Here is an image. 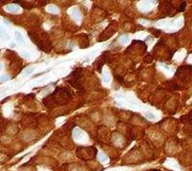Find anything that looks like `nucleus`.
Masks as SVG:
<instances>
[{"label":"nucleus","instance_id":"4","mask_svg":"<svg viewBox=\"0 0 192 171\" xmlns=\"http://www.w3.org/2000/svg\"><path fill=\"white\" fill-rule=\"evenodd\" d=\"M34 70H35V68H34V67H29V68H27V69L25 70V71H24V73H23V76H24V77H26V76L30 75V74H31V73L34 71Z\"/></svg>","mask_w":192,"mask_h":171},{"label":"nucleus","instance_id":"10","mask_svg":"<svg viewBox=\"0 0 192 171\" xmlns=\"http://www.w3.org/2000/svg\"><path fill=\"white\" fill-rule=\"evenodd\" d=\"M9 80V77H7V76H5V75H2L1 76V81L2 82H6V81H8Z\"/></svg>","mask_w":192,"mask_h":171},{"label":"nucleus","instance_id":"12","mask_svg":"<svg viewBox=\"0 0 192 171\" xmlns=\"http://www.w3.org/2000/svg\"><path fill=\"white\" fill-rule=\"evenodd\" d=\"M171 87L174 88V89H177V88H179V87H180V86H179V85H177V84H172V85H171Z\"/></svg>","mask_w":192,"mask_h":171},{"label":"nucleus","instance_id":"13","mask_svg":"<svg viewBox=\"0 0 192 171\" xmlns=\"http://www.w3.org/2000/svg\"><path fill=\"white\" fill-rule=\"evenodd\" d=\"M104 81H105V82H109V81L108 74H105V75H104Z\"/></svg>","mask_w":192,"mask_h":171},{"label":"nucleus","instance_id":"7","mask_svg":"<svg viewBox=\"0 0 192 171\" xmlns=\"http://www.w3.org/2000/svg\"><path fill=\"white\" fill-rule=\"evenodd\" d=\"M185 6H186V2H183V3H181V6H180V8H179V12H183V11H184Z\"/></svg>","mask_w":192,"mask_h":171},{"label":"nucleus","instance_id":"2","mask_svg":"<svg viewBox=\"0 0 192 171\" xmlns=\"http://www.w3.org/2000/svg\"><path fill=\"white\" fill-rule=\"evenodd\" d=\"M6 9H7V11L11 12V13H16L18 11V7L15 5H9L6 7Z\"/></svg>","mask_w":192,"mask_h":171},{"label":"nucleus","instance_id":"9","mask_svg":"<svg viewBox=\"0 0 192 171\" xmlns=\"http://www.w3.org/2000/svg\"><path fill=\"white\" fill-rule=\"evenodd\" d=\"M146 117H148V118H150V119H153V118H155V115H154L153 114L147 113V114H146Z\"/></svg>","mask_w":192,"mask_h":171},{"label":"nucleus","instance_id":"6","mask_svg":"<svg viewBox=\"0 0 192 171\" xmlns=\"http://www.w3.org/2000/svg\"><path fill=\"white\" fill-rule=\"evenodd\" d=\"M99 160H100V162H103V163H104V162H106V160H108V158H107L103 153H100V154H99Z\"/></svg>","mask_w":192,"mask_h":171},{"label":"nucleus","instance_id":"8","mask_svg":"<svg viewBox=\"0 0 192 171\" xmlns=\"http://www.w3.org/2000/svg\"><path fill=\"white\" fill-rule=\"evenodd\" d=\"M121 41H122V42H124V43H126V42H129V37H128L127 35H125V36H123L122 38H121Z\"/></svg>","mask_w":192,"mask_h":171},{"label":"nucleus","instance_id":"3","mask_svg":"<svg viewBox=\"0 0 192 171\" xmlns=\"http://www.w3.org/2000/svg\"><path fill=\"white\" fill-rule=\"evenodd\" d=\"M15 38L17 39V41L19 42H24V39H23V37H22V35L21 34H20L18 31H15Z\"/></svg>","mask_w":192,"mask_h":171},{"label":"nucleus","instance_id":"5","mask_svg":"<svg viewBox=\"0 0 192 171\" xmlns=\"http://www.w3.org/2000/svg\"><path fill=\"white\" fill-rule=\"evenodd\" d=\"M74 136H75V137L76 138H80V137H83V135H82V132L79 130V129H77L76 131H75V134H74Z\"/></svg>","mask_w":192,"mask_h":171},{"label":"nucleus","instance_id":"11","mask_svg":"<svg viewBox=\"0 0 192 171\" xmlns=\"http://www.w3.org/2000/svg\"><path fill=\"white\" fill-rule=\"evenodd\" d=\"M115 78L118 79V82H120L121 84H123V83H124V80H123L122 77H120V76H115Z\"/></svg>","mask_w":192,"mask_h":171},{"label":"nucleus","instance_id":"1","mask_svg":"<svg viewBox=\"0 0 192 171\" xmlns=\"http://www.w3.org/2000/svg\"><path fill=\"white\" fill-rule=\"evenodd\" d=\"M82 69L81 68H78L76 70H74V71L70 74V79L68 80L70 85H71L73 87L77 88V89H82V86H81L80 84V77H81V74H82Z\"/></svg>","mask_w":192,"mask_h":171}]
</instances>
